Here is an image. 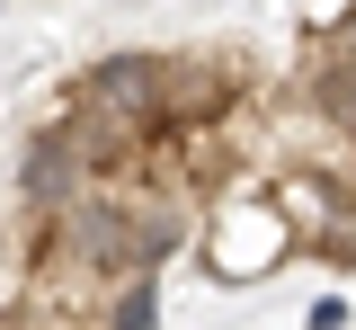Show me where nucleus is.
Listing matches in <instances>:
<instances>
[{
	"instance_id": "1",
	"label": "nucleus",
	"mask_w": 356,
	"mask_h": 330,
	"mask_svg": "<svg viewBox=\"0 0 356 330\" xmlns=\"http://www.w3.org/2000/svg\"><path fill=\"white\" fill-rule=\"evenodd\" d=\"M196 250H205V268L222 285H241V277H267L276 259H294L303 250V223H294L285 196H232V205H214V223H205Z\"/></svg>"
},
{
	"instance_id": "2",
	"label": "nucleus",
	"mask_w": 356,
	"mask_h": 330,
	"mask_svg": "<svg viewBox=\"0 0 356 330\" xmlns=\"http://www.w3.org/2000/svg\"><path fill=\"white\" fill-rule=\"evenodd\" d=\"M241 107V72L222 54H170V116L152 125V143L170 134H222V116Z\"/></svg>"
},
{
	"instance_id": "3",
	"label": "nucleus",
	"mask_w": 356,
	"mask_h": 330,
	"mask_svg": "<svg viewBox=\"0 0 356 330\" xmlns=\"http://www.w3.org/2000/svg\"><path fill=\"white\" fill-rule=\"evenodd\" d=\"M81 90L98 107H116L125 125H143V143H152V125L170 116V54H98L81 72Z\"/></svg>"
},
{
	"instance_id": "4",
	"label": "nucleus",
	"mask_w": 356,
	"mask_h": 330,
	"mask_svg": "<svg viewBox=\"0 0 356 330\" xmlns=\"http://www.w3.org/2000/svg\"><path fill=\"white\" fill-rule=\"evenodd\" d=\"M98 188L81 161V143L63 134V116L54 125H36L27 134V152H18V196H27V214H63V205H81V196Z\"/></svg>"
},
{
	"instance_id": "5",
	"label": "nucleus",
	"mask_w": 356,
	"mask_h": 330,
	"mask_svg": "<svg viewBox=\"0 0 356 330\" xmlns=\"http://www.w3.org/2000/svg\"><path fill=\"white\" fill-rule=\"evenodd\" d=\"M187 250V205L170 188H134V268H170Z\"/></svg>"
},
{
	"instance_id": "6",
	"label": "nucleus",
	"mask_w": 356,
	"mask_h": 330,
	"mask_svg": "<svg viewBox=\"0 0 356 330\" xmlns=\"http://www.w3.org/2000/svg\"><path fill=\"white\" fill-rule=\"evenodd\" d=\"M98 330H161V277H152V268H134L125 285H107Z\"/></svg>"
},
{
	"instance_id": "7",
	"label": "nucleus",
	"mask_w": 356,
	"mask_h": 330,
	"mask_svg": "<svg viewBox=\"0 0 356 330\" xmlns=\"http://www.w3.org/2000/svg\"><path fill=\"white\" fill-rule=\"evenodd\" d=\"M303 330H348V294H312V313H303Z\"/></svg>"
}]
</instances>
